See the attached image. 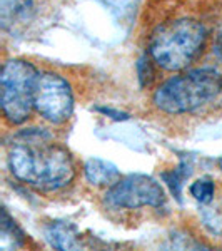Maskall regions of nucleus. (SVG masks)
I'll use <instances>...</instances> for the list:
<instances>
[{
	"instance_id": "obj_12",
	"label": "nucleus",
	"mask_w": 222,
	"mask_h": 251,
	"mask_svg": "<svg viewBox=\"0 0 222 251\" xmlns=\"http://www.w3.org/2000/svg\"><path fill=\"white\" fill-rule=\"evenodd\" d=\"M214 191H216V186L207 177L197 179L196 183L191 184V194L199 203H211L214 198Z\"/></svg>"
},
{
	"instance_id": "obj_11",
	"label": "nucleus",
	"mask_w": 222,
	"mask_h": 251,
	"mask_svg": "<svg viewBox=\"0 0 222 251\" xmlns=\"http://www.w3.org/2000/svg\"><path fill=\"white\" fill-rule=\"evenodd\" d=\"M9 246H19L22 245V233L17 229L14 221L10 220L9 213L3 209L2 211V246L7 248Z\"/></svg>"
},
{
	"instance_id": "obj_10",
	"label": "nucleus",
	"mask_w": 222,
	"mask_h": 251,
	"mask_svg": "<svg viewBox=\"0 0 222 251\" xmlns=\"http://www.w3.org/2000/svg\"><path fill=\"white\" fill-rule=\"evenodd\" d=\"M100 2L115 15L120 24H132L139 9V0H100Z\"/></svg>"
},
{
	"instance_id": "obj_6",
	"label": "nucleus",
	"mask_w": 222,
	"mask_h": 251,
	"mask_svg": "<svg viewBox=\"0 0 222 251\" xmlns=\"http://www.w3.org/2000/svg\"><path fill=\"white\" fill-rule=\"evenodd\" d=\"M164 189L162 186L145 174H132L112 188H109L106 194V203L111 208H142L152 206L157 208L164 203Z\"/></svg>"
},
{
	"instance_id": "obj_1",
	"label": "nucleus",
	"mask_w": 222,
	"mask_h": 251,
	"mask_svg": "<svg viewBox=\"0 0 222 251\" xmlns=\"http://www.w3.org/2000/svg\"><path fill=\"white\" fill-rule=\"evenodd\" d=\"M10 171L22 183L39 191H57L72 183L74 161L68 151L54 144L42 131L22 132L9 151Z\"/></svg>"
},
{
	"instance_id": "obj_8",
	"label": "nucleus",
	"mask_w": 222,
	"mask_h": 251,
	"mask_svg": "<svg viewBox=\"0 0 222 251\" xmlns=\"http://www.w3.org/2000/svg\"><path fill=\"white\" fill-rule=\"evenodd\" d=\"M84 173H86L89 183L94 186H107V188H112L115 183L120 181V173L117 169V166L109 163V161L99 159V157L89 159L86 166H84Z\"/></svg>"
},
{
	"instance_id": "obj_5",
	"label": "nucleus",
	"mask_w": 222,
	"mask_h": 251,
	"mask_svg": "<svg viewBox=\"0 0 222 251\" xmlns=\"http://www.w3.org/2000/svg\"><path fill=\"white\" fill-rule=\"evenodd\" d=\"M34 109L48 123H66L74 112L70 84L54 72L39 74L34 92Z\"/></svg>"
},
{
	"instance_id": "obj_16",
	"label": "nucleus",
	"mask_w": 222,
	"mask_h": 251,
	"mask_svg": "<svg viewBox=\"0 0 222 251\" xmlns=\"http://www.w3.org/2000/svg\"><path fill=\"white\" fill-rule=\"evenodd\" d=\"M219 168L222 169V157H221V159H219Z\"/></svg>"
},
{
	"instance_id": "obj_3",
	"label": "nucleus",
	"mask_w": 222,
	"mask_h": 251,
	"mask_svg": "<svg viewBox=\"0 0 222 251\" xmlns=\"http://www.w3.org/2000/svg\"><path fill=\"white\" fill-rule=\"evenodd\" d=\"M221 94V75L211 69H199L165 80L155 89L154 104L167 114H182L205 106Z\"/></svg>"
},
{
	"instance_id": "obj_9",
	"label": "nucleus",
	"mask_w": 222,
	"mask_h": 251,
	"mask_svg": "<svg viewBox=\"0 0 222 251\" xmlns=\"http://www.w3.org/2000/svg\"><path fill=\"white\" fill-rule=\"evenodd\" d=\"M45 236L48 243L57 250H75L79 248V238L77 231L72 225L68 223H52L47 226Z\"/></svg>"
},
{
	"instance_id": "obj_2",
	"label": "nucleus",
	"mask_w": 222,
	"mask_h": 251,
	"mask_svg": "<svg viewBox=\"0 0 222 251\" xmlns=\"http://www.w3.org/2000/svg\"><path fill=\"white\" fill-rule=\"evenodd\" d=\"M207 40L204 24L196 19H176L154 30L149 42V57L164 71L177 72L200 55Z\"/></svg>"
},
{
	"instance_id": "obj_4",
	"label": "nucleus",
	"mask_w": 222,
	"mask_h": 251,
	"mask_svg": "<svg viewBox=\"0 0 222 251\" xmlns=\"http://www.w3.org/2000/svg\"><path fill=\"white\" fill-rule=\"evenodd\" d=\"M39 72L23 59L7 60L0 72V104L10 124H23L34 109Z\"/></svg>"
},
{
	"instance_id": "obj_15",
	"label": "nucleus",
	"mask_w": 222,
	"mask_h": 251,
	"mask_svg": "<svg viewBox=\"0 0 222 251\" xmlns=\"http://www.w3.org/2000/svg\"><path fill=\"white\" fill-rule=\"evenodd\" d=\"M214 52H216L217 59H219V62L222 64V30L217 34L216 37V44H214Z\"/></svg>"
},
{
	"instance_id": "obj_7",
	"label": "nucleus",
	"mask_w": 222,
	"mask_h": 251,
	"mask_svg": "<svg viewBox=\"0 0 222 251\" xmlns=\"http://www.w3.org/2000/svg\"><path fill=\"white\" fill-rule=\"evenodd\" d=\"M32 0H0V24L3 30H14L32 19Z\"/></svg>"
},
{
	"instance_id": "obj_14",
	"label": "nucleus",
	"mask_w": 222,
	"mask_h": 251,
	"mask_svg": "<svg viewBox=\"0 0 222 251\" xmlns=\"http://www.w3.org/2000/svg\"><path fill=\"white\" fill-rule=\"evenodd\" d=\"M137 69H139V79H140L142 87L149 86V84H151V79H152V69H151V60H149L147 55L139 60Z\"/></svg>"
},
{
	"instance_id": "obj_13",
	"label": "nucleus",
	"mask_w": 222,
	"mask_h": 251,
	"mask_svg": "<svg viewBox=\"0 0 222 251\" xmlns=\"http://www.w3.org/2000/svg\"><path fill=\"white\" fill-rule=\"evenodd\" d=\"M189 168H185L182 164L179 169H174L172 173H164V179L169 184V188L172 189V193L176 194L177 200H180V188H182V181L189 176Z\"/></svg>"
}]
</instances>
